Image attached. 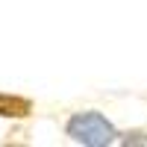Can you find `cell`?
<instances>
[{
  "instance_id": "cell-2",
  "label": "cell",
  "mask_w": 147,
  "mask_h": 147,
  "mask_svg": "<svg viewBox=\"0 0 147 147\" xmlns=\"http://www.w3.org/2000/svg\"><path fill=\"white\" fill-rule=\"evenodd\" d=\"M30 112H32V100L30 97L0 91V118H27Z\"/></svg>"
},
{
  "instance_id": "cell-1",
  "label": "cell",
  "mask_w": 147,
  "mask_h": 147,
  "mask_svg": "<svg viewBox=\"0 0 147 147\" xmlns=\"http://www.w3.org/2000/svg\"><path fill=\"white\" fill-rule=\"evenodd\" d=\"M65 136L74 144H85V147H106L118 141V129L112 127V121L103 118L100 112H74L65 124Z\"/></svg>"
}]
</instances>
